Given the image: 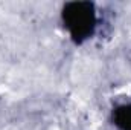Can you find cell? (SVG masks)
<instances>
[{
    "label": "cell",
    "mask_w": 131,
    "mask_h": 130,
    "mask_svg": "<svg viewBox=\"0 0 131 130\" xmlns=\"http://www.w3.org/2000/svg\"><path fill=\"white\" fill-rule=\"evenodd\" d=\"M60 17L69 38L76 46L92 40L98 31V8L90 0L66 2L61 8Z\"/></svg>",
    "instance_id": "1"
},
{
    "label": "cell",
    "mask_w": 131,
    "mask_h": 130,
    "mask_svg": "<svg viewBox=\"0 0 131 130\" xmlns=\"http://www.w3.org/2000/svg\"><path fill=\"white\" fill-rule=\"evenodd\" d=\"M110 121L117 130H131V103H119L110 112Z\"/></svg>",
    "instance_id": "2"
}]
</instances>
